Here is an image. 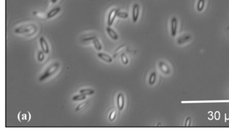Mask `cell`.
Segmentation results:
<instances>
[{"instance_id":"6da1fadb","label":"cell","mask_w":229,"mask_h":133,"mask_svg":"<svg viewBox=\"0 0 229 133\" xmlns=\"http://www.w3.org/2000/svg\"><path fill=\"white\" fill-rule=\"evenodd\" d=\"M39 28L35 24L28 23L22 25L15 29L14 32L16 34L24 35V36L31 37L38 32Z\"/></svg>"},{"instance_id":"7a4b0ae2","label":"cell","mask_w":229,"mask_h":133,"mask_svg":"<svg viewBox=\"0 0 229 133\" xmlns=\"http://www.w3.org/2000/svg\"><path fill=\"white\" fill-rule=\"evenodd\" d=\"M60 68V64L59 62H54L50 64L49 66H48L47 68L44 71V72L41 75V77L39 78V81L43 82L46 79L51 77L53 75H55L57 72V71Z\"/></svg>"},{"instance_id":"3957f363","label":"cell","mask_w":229,"mask_h":133,"mask_svg":"<svg viewBox=\"0 0 229 133\" xmlns=\"http://www.w3.org/2000/svg\"><path fill=\"white\" fill-rule=\"evenodd\" d=\"M158 67H159L160 71H161L163 74L167 75V76L169 74H170L171 73L170 66H169V64H167L165 62L160 61L159 64H158Z\"/></svg>"},{"instance_id":"277c9868","label":"cell","mask_w":229,"mask_h":133,"mask_svg":"<svg viewBox=\"0 0 229 133\" xmlns=\"http://www.w3.org/2000/svg\"><path fill=\"white\" fill-rule=\"evenodd\" d=\"M177 26H178V21L175 16H173L171 19L170 26H171V35L172 37H175L177 35Z\"/></svg>"},{"instance_id":"5b68a950","label":"cell","mask_w":229,"mask_h":133,"mask_svg":"<svg viewBox=\"0 0 229 133\" xmlns=\"http://www.w3.org/2000/svg\"><path fill=\"white\" fill-rule=\"evenodd\" d=\"M40 45H41L42 51L45 53L46 54H48L50 52V48L49 45H48L47 41L46 40V39L44 37H41L39 39Z\"/></svg>"},{"instance_id":"8992f818","label":"cell","mask_w":229,"mask_h":133,"mask_svg":"<svg viewBox=\"0 0 229 133\" xmlns=\"http://www.w3.org/2000/svg\"><path fill=\"white\" fill-rule=\"evenodd\" d=\"M140 14V6L138 3H134L132 7V21L134 23H136L138 19H139Z\"/></svg>"},{"instance_id":"52a82bcc","label":"cell","mask_w":229,"mask_h":133,"mask_svg":"<svg viewBox=\"0 0 229 133\" xmlns=\"http://www.w3.org/2000/svg\"><path fill=\"white\" fill-rule=\"evenodd\" d=\"M118 10H117V9H112L109 13L108 17V25L110 27L114 23L116 17H117V14Z\"/></svg>"},{"instance_id":"ba28073f","label":"cell","mask_w":229,"mask_h":133,"mask_svg":"<svg viewBox=\"0 0 229 133\" xmlns=\"http://www.w3.org/2000/svg\"><path fill=\"white\" fill-rule=\"evenodd\" d=\"M124 105H125V99H124V94L122 93H119L117 96V106L118 110H123Z\"/></svg>"},{"instance_id":"9c48e42d","label":"cell","mask_w":229,"mask_h":133,"mask_svg":"<svg viewBox=\"0 0 229 133\" xmlns=\"http://www.w3.org/2000/svg\"><path fill=\"white\" fill-rule=\"evenodd\" d=\"M192 39V35L190 34H184L179 37L177 39V44L178 45H183Z\"/></svg>"},{"instance_id":"30bf717a","label":"cell","mask_w":229,"mask_h":133,"mask_svg":"<svg viewBox=\"0 0 229 133\" xmlns=\"http://www.w3.org/2000/svg\"><path fill=\"white\" fill-rule=\"evenodd\" d=\"M106 30L111 39H112L113 40H118V39L119 38L118 34L114 30H113L112 28H110V26H108V27L106 28Z\"/></svg>"},{"instance_id":"8fae6325","label":"cell","mask_w":229,"mask_h":133,"mask_svg":"<svg viewBox=\"0 0 229 133\" xmlns=\"http://www.w3.org/2000/svg\"><path fill=\"white\" fill-rule=\"evenodd\" d=\"M97 56L99 57L102 60L106 62L107 63H111L113 62V58L111 57L110 55H108L107 54H105V53H102V52H99L97 54Z\"/></svg>"},{"instance_id":"7c38bea8","label":"cell","mask_w":229,"mask_h":133,"mask_svg":"<svg viewBox=\"0 0 229 133\" xmlns=\"http://www.w3.org/2000/svg\"><path fill=\"white\" fill-rule=\"evenodd\" d=\"M60 11H61V8L60 7H57L52 9V10H50L47 14V19H50L53 17L56 16V15L60 12Z\"/></svg>"},{"instance_id":"4fadbf2b","label":"cell","mask_w":229,"mask_h":133,"mask_svg":"<svg viewBox=\"0 0 229 133\" xmlns=\"http://www.w3.org/2000/svg\"><path fill=\"white\" fill-rule=\"evenodd\" d=\"M92 42H93V46H94L95 49L98 51L102 50V46L100 43V42H99V39L97 38V37H93V38L92 39Z\"/></svg>"},{"instance_id":"5bb4252c","label":"cell","mask_w":229,"mask_h":133,"mask_svg":"<svg viewBox=\"0 0 229 133\" xmlns=\"http://www.w3.org/2000/svg\"><path fill=\"white\" fill-rule=\"evenodd\" d=\"M157 80V73L155 72H153L150 74L149 78H148V84L150 86L154 85L155 83L156 82Z\"/></svg>"},{"instance_id":"9a60e30c","label":"cell","mask_w":229,"mask_h":133,"mask_svg":"<svg viewBox=\"0 0 229 133\" xmlns=\"http://www.w3.org/2000/svg\"><path fill=\"white\" fill-rule=\"evenodd\" d=\"M95 91L92 88H83V89H81L79 90V93L81 94L85 95V96H88V95H92L94 94Z\"/></svg>"},{"instance_id":"2e32d148","label":"cell","mask_w":229,"mask_h":133,"mask_svg":"<svg viewBox=\"0 0 229 133\" xmlns=\"http://www.w3.org/2000/svg\"><path fill=\"white\" fill-rule=\"evenodd\" d=\"M126 49H127V46H126V45H122V46H120V47L118 48L116 50L115 52H114V57H116L119 54H120V53H123L122 52H123L124 50H126Z\"/></svg>"},{"instance_id":"e0dca14e","label":"cell","mask_w":229,"mask_h":133,"mask_svg":"<svg viewBox=\"0 0 229 133\" xmlns=\"http://www.w3.org/2000/svg\"><path fill=\"white\" fill-rule=\"evenodd\" d=\"M204 6H205V0H198L197 3L196 9L197 12H202V10H204Z\"/></svg>"},{"instance_id":"ac0fdd59","label":"cell","mask_w":229,"mask_h":133,"mask_svg":"<svg viewBox=\"0 0 229 133\" xmlns=\"http://www.w3.org/2000/svg\"><path fill=\"white\" fill-rule=\"evenodd\" d=\"M33 14H34L36 17H39V18H41V19H43L47 18V14H45V13H44V12L34 11V12H33Z\"/></svg>"},{"instance_id":"d6986e66","label":"cell","mask_w":229,"mask_h":133,"mask_svg":"<svg viewBox=\"0 0 229 133\" xmlns=\"http://www.w3.org/2000/svg\"><path fill=\"white\" fill-rule=\"evenodd\" d=\"M120 60L122 63L124 65H127V64L129 63V59L125 53H122L120 55Z\"/></svg>"},{"instance_id":"ffe728a7","label":"cell","mask_w":229,"mask_h":133,"mask_svg":"<svg viewBox=\"0 0 229 133\" xmlns=\"http://www.w3.org/2000/svg\"><path fill=\"white\" fill-rule=\"evenodd\" d=\"M86 99V96L83 94H78V95H75L72 98V100L73 101H81L84 100Z\"/></svg>"},{"instance_id":"44dd1931","label":"cell","mask_w":229,"mask_h":133,"mask_svg":"<svg viewBox=\"0 0 229 133\" xmlns=\"http://www.w3.org/2000/svg\"><path fill=\"white\" fill-rule=\"evenodd\" d=\"M117 17L121 19H126L128 17V14L127 12H121V11L118 10L117 14Z\"/></svg>"},{"instance_id":"7402d4cb","label":"cell","mask_w":229,"mask_h":133,"mask_svg":"<svg viewBox=\"0 0 229 133\" xmlns=\"http://www.w3.org/2000/svg\"><path fill=\"white\" fill-rule=\"evenodd\" d=\"M29 112H27V114H22V112L20 113L19 115H20L21 117L19 116V118H20V121H28L29 119H30V115H29Z\"/></svg>"},{"instance_id":"603a6c76","label":"cell","mask_w":229,"mask_h":133,"mask_svg":"<svg viewBox=\"0 0 229 133\" xmlns=\"http://www.w3.org/2000/svg\"><path fill=\"white\" fill-rule=\"evenodd\" d=\"M46 54L44 53L43 51H39V52H38V55H37V59H38V61L39 62H43L44 61V57H45V55Z\"/></svg>"},{"instance_id":"cb8c5ba5","label":"cell","mask_w":229,"mask_h":133,"mask_svg":"<svg viewBox=\"0 0 229 133\" xmlns=\"http://www.w3.org/2000/svg\"><path fill=\"white\" fill-rule=\"evenodd\" d=\"M88 102L86 101V102H83V103L79 104V105L77 106L76 108H75V111L78 112V111H79V110L83 109V108L85 107V106L88 105Z\"/></svg>"},{"instance_id":"d4e9b609","label":"cell","mask_w":229,"mask_h":133,"mask_svg":"<svg viewBox=\"0 0 229 133\" xmlns=\"http://www.w3.org/2000/svg\"><path fill=\"white\" fill-rule=\"evenodd\" d=\"M116 116H117V111L116 110H114L113 111L110 113V114H109V117H108L109 120H110V121H114Z\"/></svg>"},{"instance_id":"484cf974","label":"cell","mask_w":229,"mask_h":133,"mask_svg":"<svg viewBox=\"0 0 229 133\" xmlns=\"http://www.w3.org/2000/svg\"><path fill=\"white\" fill-rule=\"evenodd\" d=\"M191 124H192V118L189 116L186 120L185 126L186 127H190V126H191Z\"/></svg>"},{"instance_id":"4316f807","label":"cell","mask_w":229,"mask_h":133,"mask_svg":"<svg viewBox=\"0 0 229 133\" xmlns=\"http://www.w3.org/2000/svg\"><path fill=\"white\" fill-rule=\"evenodd\" d=\"M58 0H51V2H52L53 3H55Z\"/></svg>"}]
</instances>
